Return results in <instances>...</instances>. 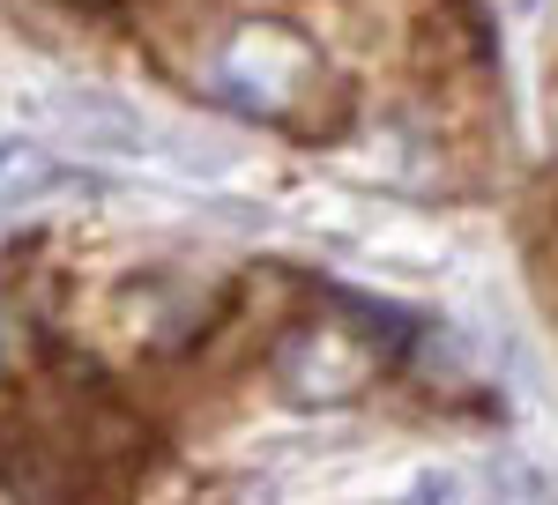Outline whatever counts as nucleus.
<instances>
[{
	"label": "nucleus",
	"mask_w": 558,
	"mask_h": 505,
	"mask_svg": "<svg viewBox=\"0 0 558 505\" xmlns=\"http://www.w3.org/2000/svg\"><path fill=\"white\" fill-rule=\"evenodd\" d=\"M313 83H320V52L291 23H239L216 45V67H209V89L223 104L254 112V120H291V104Z\"/></svg>",
	"instance_id": "obj_1"
}]
</instances>
